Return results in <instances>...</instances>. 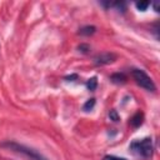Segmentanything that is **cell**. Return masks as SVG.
Returning <instances> with one entry per match:
<instances>
[{"label":"cell","instance_id":"cell-10","mask_svg":"<svg viewBox=\"0 0 160 160\" xmlns=\"http://www.w3.org/2000/svg\"><path fill=\"white\" fill-rule=\"evenodd\" d=\"M111 6L116 8L118 11H121V12H125L126 11V4L124 1H116V2H111Z\"/></svg>","mask_w":160,"mask_h":160},{"label":"cell","instance_id":"cell-15","mask_svg":"<svg viewBox=\"0 0 160 160\" xmlns=\"http://www.w3.org/2000/svg\"><path fill=\"white\" fill-rule=\"evenodd\" d=\"M79 79V75L78 74H71V75H69V76H65V80L66 81H75V80H78Z\"/></svg>","mask_w":160,"mask_h":160},{"label":"cell","instance_id":"cell-7","mask_svg":"<svg viewBox=\"0 0 160 160\" xmlns=\"http://www.w3.org/2000/svg\"><path fill=\"white\" fill-rule=\"evenodd\" d=\"M95 31H96V28L94 25H85V26L79 29V35H81V36H90V35L95 34Z\"/></svg>","mask_w":160,"mask_h":160},{"label":"cell","instance_id":"cell-9","mask_svg":"<svg viewBox=\"0 0 160 160\" xmlns=\"http://www.w3.org/2000/svg\"><path fill=\"white\" fill-rule=\"evenodd\" d=\"M95 99L94 98H91V99H89L84 105H82V110L84 111H90V110H92V108L95 106Z\"/></svg>","mask_w":160,"mask_h":160},{"label":"cell","instance_id":"cell-4","mask_svg":"<svg viewBox=\"0 0 160 160\" xmlns=\"http://www.w3.org/2000/svg\"><path fill=\"white\" fill-rule=\"evenodd\" d=\"M116 59H118V55L116 54L105 51V52H100V54H98V55L94 56V64L96 66L109 65V64H112Z\"/></svg>","mask_w":160,"mask_h":160},{"label":"cell","instance_id":"cell-11","mask_svg":"<svg viewBox=\"0 0 160 160\" xmlns=\"http://www.w3.org/2000/svg\"><path fill=\"white\" fill-rule=\"evenodd\" d=\"M135 6H136V9H138L139 11H145V10H148V8L150 6V2H149V1H140V2H136Z\"/></svg>","mask_w":160,"mask_h":160},{"label":"cell","instance_id":"cell-8","mask_svg":"<svg viewBox=\"0 0 160 160\" xmlns=\"http://www.w3.org/2000/svg\"><path fill=\"white\" fill-rule=\"evenodd\" d=\"M96 86H98V79H96V76H92V78H90V79L86 81V88H88V90L94 91V90L96 89Z\"/></svg>","mask_w":160,"mask_h":160},{"label":"cell","instance_id":"cell-6","mask_svg":"<svg viewBox=\"0 0 160 160\" xmlns=\"http://www.w3.org/2000/svg\"><path fill=\"white\" fill-rule=\"evenodd\" d=\"M110 80H111V82H114V84L122 85V84L126 82L128 78H126V75H125L124 72H114V74L110 76Z\"/></svg>","mask_w":160,"mask_h":160},{"label":"cell","instance_id":"cell-2","mask_svg":"<svg viewBox=\"0 0 160 160\" xmlns=\"http://www.w3.org/2000/svg\"><path fill=\"white\" fill-rule=\"evenodd\" d=\"M130 150L132 154L144 158V159H149L152 155L154 151V146H152V140L151 138H144L141 140H136L132 141L130 144Z\"/></svg>","mask_w":160,"mask_h":160},{"label":"cell","instance_id":"cell-14","mask_svg":"<svg viewBox=\"0 0 160 160\" xmlns=\"http://www.w3.org/2000/svg\"><path fill=\"white\" fill-rule=\"evenodd\" d=\"M102 160H128L125 158H119V156H115V155H105L102 158Z\"/></svg>","mask_w":160,"mask_h":160},{"label":"cell","instance_id":"cell-13","mask_svg":"<svg viewBox=\"0 0 160 160\" xmlns=\"http://www.w3.org/2000/svg\"><path fill=\"white\" fill-rule=\"evenodd\" d=\"M109 118H110V120H112L114 122H118V121L120 120V116L118 115V111L114 110V109L109 111Z\"/></svg>","mask_w":160,"mask_h":160},{"label":"cell","instance_id":"cell-5","mask_svg":"<svg viewBox=\"0 0 160 160\" xmlns=\"http://www.w3.org/2000/svg\"><path fill=\"white\" fill-rule=\"evenodd\" d=\"M142 122H144V112H142V111H136V112L130 118V120H129V124H130L134 129L139 128Z\"/></svg>","mask_w":160,"mask_h":160},{"label":"cell","instance_id":"cell-3","mask_svg":"<svg viewBox=\"0 0 160 160\" xmlns=\"http://www.w3.org/2000/svg\"><path fill=\"white\" fill-rule=\"evenodd\" d=\"M131 76L134 79V81L140 86L144 90L146 91H151L154 92L156 90V85L155 82L152 81V79L141 69H132L131 70Z\"/></svg>","mask_w":160,"mask_h":160},{"label":"cell","instance_id":"cell-1","mask_svg":"<svg viewBox=\"0 0 160 160\" xmlns=\"http://www.w3.org/2000/svg\"><path fill=\"white\" fill-rule=\"evenodd\" d=\"M0 148L6 149L11 152H15V154L25 158L26 160H48L42 154L36 151L35 149L29 148V146L22 145V144H19L16 141H10V140L4 141V142L0 144Z\"/></svg>","mask_w":160,"mask_h":160},{"label":"cell","instance_id":"cell-12","mask_svg":"<svg viewBox=\"0 0 160 160\" xmlns=\"http://www.w3.org/2000/svg\"><path fill=\"white\" fill-rule=\"evenodd\" d=\"M78 51L81 54H88L90 51V45L89 44H80L78 46Z\"/></svg>","mask_w":160,"mask_h":160},{"label":"cell","instance_id":"cell-16","mask_svg":"<svg viewBox=\"0 0 160 160\" xmlns=\"http://www.w3.org/2000/svg\"><path fill=\"white\" fill-rule=\"evenodd\" d=\"M152 5H154V9H155V11H156V12H159V4H158V2H154Z\"/></svg>","mask_w":160,"mask_h":160}]
</instances>
